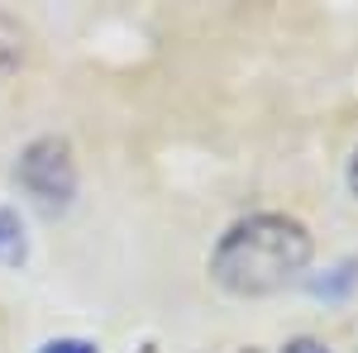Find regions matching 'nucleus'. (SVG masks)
Returning a JSON list of instances; mask_svg holds the SVG:
<instances>
[{
	"mask_svg": "<svg viewBox=\"0 0 358 353\" xmlns=\"http://www.w3.org/2000/svg\"><path fill=\"white\" fill-rule=\"evenodd\" d=\"M282 353H330V349H325L320 339H310V334H301V339H292V344H287Z\"/></svg>",
	"mask_w": 358,
	"mask_h": 353,
	"instance_id": "nucleus-6",
	"label": "nucleus"
},
{
	"mask_svg": "<svg viewBox=\"0 0 358 353\" xmlns=\"http://www.w3.org/2000/svg\"><path fill=\"white\" fill-rule=\"evenodd\" d=\"M248 353H253V349H248Z\"/></svg>",
	"mask_w": 358,
	"mask_h": 353,
	"instance_id": "nucleus-8",
	"label": "nucleus"
},
{
	"mask_svg": "<svg viewBox=\"0 0 358 353\" xmlns=\"http://www.w3.org/2000/svg\"><path fill=\"white\" fill-rule=\"evenodd\" d=\"M310 229L292 215L258 210L234 219L210 248V277L229 296H273L310 268Z\"/></svg>",
	"mask_w": 358,
	"mask_h": 353,
	"instance_id": "nucleus-1",
	"label": "nucleus"
},
{
	"mask_svg": "<svg viewBox=\"0 0 358 353\" xmlns=\"http://www.w3.org/2000/svg\"><path fill=\"white\" fill-rule=\"evenodd\" d=\"M38 353H101L91 339H48Z\"/></svg>",
	"mask_w": 358,
	"mask_h": 353,
	"instance_id": "nucleus-5",
	"label": "nucleus"
},
{
	"mask_svg": "<svg viewBox=\"0 0 358 353\" xmlns=\"http://www.w3.org/2000/svg\"><path fill=\"white\" fill-rule=\"evenodd\" d=\"M29 258V244H24V224L10 206H0V268H20Z\"/></svg>",
	"mask_w": 358,
	"mask_h": 353,
	"instance_id": "nucleus-4",
	"label": "nucleus"
},
{
	"mask_svg": "<svg viewBox=\"0 0 358 353\" xmlns=\"http://www.w3.org/2000/svg\"><path fill=\"white\" fill-rule=\"evenodd\" d=\"M20 187L43 206V210H67L72 196H77V158H72V143L57 134L34 138L24 153H20V167H15Z\"/></svg>",
	"mask_w": 358,
	"mask_h": 353,
	"instance_id": "nucleus-2",
	"label": "nucleus"
},
{
	"mask_svg": "<svg viewBox=\"0 0 358 353\" xmlns=\"http://www.w3.org/2000/svg\"><path fill=\"white\" fill-rule=\"evenodd\" d=\"M349 191H354V196H358V153H354V158H349Z\"/></svg>",
	"mask_w": 358,
	"mask_h": 353,
	"instance_id": "nucleus-7",
	"label": "nucleus"
},
{
	"mask_svg": "<svg viewBox=\"0 0 358 353\" xmlns=\"http://www.w3.org/2000/svg\"><path fill=\"white\" fill-rule=\"evenodd\" d=\"M24 53H29L24 24H20L15 15H5V10H0V77H10V72L24 62Z\"/></svg>",
	"mask_w": 358,
	"mask_h": 353,
	"instance_id": "nucleus-3",
	"label": "nucleus"
}]
</instances>
